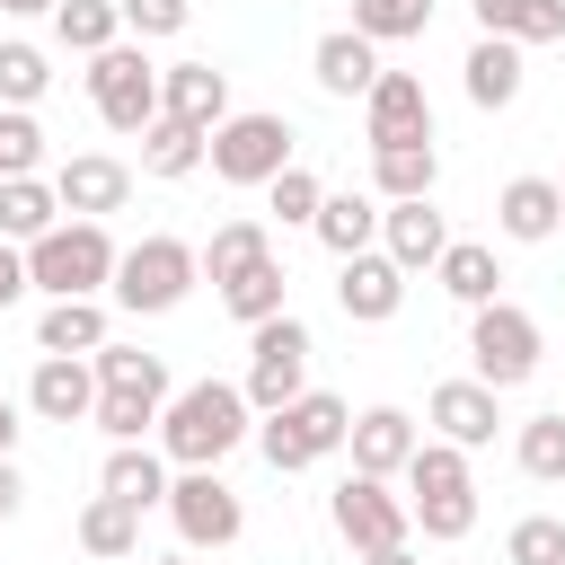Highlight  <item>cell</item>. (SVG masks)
I'll list each match as a JSON object with an SVG mask.
<instances>
[{"instance_id":"obj_1","label":"cell","mask_w":565,"mask_h":565,"mask_svg":"<svg viewBox=\"0 0 565 565\" xmlns=\"http://www.w3.org/2000/svg\"><path fill=\"white\" fill-rule=\"evenodd\" d=\"M247 433H256V406H247V388H230V380H194V388H177L168 415H159V450H168L177 468H221Z\"/></svg>"},{"instance_id":"obj_2","label":"cell","mask_w":565,"mask_h":565,"mask_svg":"<svg viewBox=\"0 0 565 565\" xmlns=\"http://www.w3.org/2000/svg\"><path fill=\"white\" fill-rule=\"evenodd\" d=\"M406 512H415V530L433 547H450V539L477 530V477H468L459 441H415V459H406Z\"/></svg>"},{"instance_id":"obj_3","label":"cell","mask_w":565,"mask_h":565,"mask_svg":"<svg viewBox=\"0 0 565 565\" xmlns=\"http://www.w3.org/2000/svg\"><path fill=\"white\" fill-rule=\"evenodd\" d=\"M115 256L124 247L106 238V221H53L26 247V282L53 300H97V291H115Z\"/></svg>"},{"instance_id":"obj_4","label":"cell","mask_w":565,"mask_h":565,"mask_svg":"<svg viewBox=\"0 0 565 565\" xmlns=\"http://www.w3.org/2000/svg\"><path fill=\"white\" fill-rule=\"evenodd\" d=\"M344 433H353V406H344V397H327V388H300L291 406H274V415L256 424V450H265V468H274V477H300V468L335 459V450H344Z\"/></svg>"},{"instance_id":"obj_5","label":"cell","mask_w":565,"mask_h":565,"mask_svg":"<svg viewBox=\"0 0 565 565\" xmlns=\"http://www.w3.org/2000/svg\"><path fill=\"white\" fill-rule=\"evenodd\" d=\"M203 282V247H185V238H132L124 256H115V300L132 309V318H168L185 291Z\"/></svg>"},{"instance_id":"obj_6","label":"cell","mask_w":565,"mask_h":565,"mask_svg":"<svg viewBox=\"0 0 565 565\" xmlns=\"http://www.w3.org/2000/svg\"><path fill=\"white\" fill-rule=\"evenodd\" d=\"M88 97H97L106 132H150L159 124V62L141 44H106V53H88Z\"/></svg>"},{"instance_id":"obj_7","label":"cell","mask_w":565,"mask_h":565,"mask_svg":"<svg viewBox=\"0 0 565 565\" xmlns=\"http://www.w3.org/2000/svg\"><path fill=\"white\" fill-rule=\"evenodd\" d=\"M212 177L221 185H274L282 168H291V124L282 115H265V106H247V115H230V124H212Z\"/></svg>"},{"instance_id":"obj_8","label":"cell","mask_w":565,"mask_h":565,"mask_svg":"<svg viewBox=\"0 0 565 565\" xmlns=\"http://www.w3.org/2000/svg\"><path fill=\"white\" fill-rule=\"evenodd\" d=\"M309 327L282 309V318H265V327H247V406L256 415H274V406H291L300 388H309Z\"/></svg>"},{"instance_id":"obj_9","label":"cell","mask_w":565,"mask_h":565,"mask_svg":"<svg viewBox=\"0 0 565 565\" xmlns=\"http://www.w3.org/2000/svg\"><path fill=\"white\" fill-rule=\"evenodd\" d=\"M468 362H477V380H486V388H521V380L539 371V318H530V309H512V300L468 309Z\"/></svg>"},{"instance_id":"obj_10","label":"cell","mask_w":565,"mask_h":565,"mask_svg":"<svg viewBox=\"0 0 565 565\" xmlns=\"http://www.w3.org/2000/svg\"><path fill=\"white\" fill-rule=\"evenodd\" d=\"M327 521H335V539H344L353 556L415 539V512H406V494H388V477H362V468H353V477L327 494Z\"/></svg>"},{"instance_id":"obj_11","label":"cell","mask_w":565,"mask_h":565,"mask_svg":"<svg viewBox=\"0 0 565 565\" xmlns=\"http://www.w3.org/2000/svg\"><path fill=\"white\" fill-rule=\"evenodd\" d=\"M168 521H177L185 547H230V539L247 530V503L221 486V468H177V486H168Z\"/></svg>"},{"instance_id":"obj_12","label":"cell","mask_w":565,"mask_h":565,"mask_svg":"<svg viewBox=\"0 0 565 565\" xmlns=\"http://www.w3.org/2000/svg\"><path fill=\"white\" fill-rule=\"evenodd\" d=\"M335 309H344L353 327H388V318L406 309V265H397L388 247L344 256V265H335Z\"/></svg>"},{"instance_id":"obj_13","label":"cell","mask_w":565,"mask_h":565,"mask_svg":"<svg viewBox=\"0 0 565 565\" xmlns=\"http://www.w3.org/2000/svg\"><path fill=\"white\" fill-rule=\"evenodd\" d=\"M362 132H371V150H380V141H433V97H424V79H415V71H380L371 97H362Z\"/></svg>"},{"instance_id":"obj_14","label":"cell","mask_w":565,"mask_h":565,"mask_svg":"<svg viewBox=\"0 0 565 565\" xmlns=\"http://www.w3.org/2000/svg\"><path fill=\"white\" fill-rule=\"evenodd\" d=\"M53 194H62V212H71V221H106V212H124V203H132V168H124V159H106V150H79V159H62V168H53Z\"/></svg>"},{"instance_id":"obj_15","label":"cell","mask_w":565,"mask_h":565,"mask_svg":"<svg viewBox=\"0 0 565 565\" xmlns=\"http://www.w3.org/2000/svg\"><path fill=\"white\" fill-rule=\"evenodd\" d=\"M26 406L44 424H88L97 415V362L88 353H44L35 380H26Z\"/></svg>"},{"instance_id":"obj_16","label":"cell","mask_w":565,"mask_h":565,"mask_svg":"<svg viewBox=\"0 0 565 565\" xmlns=\"http://www.w3.org/2000/svg\"><path fill=\"white\" fill-rule=\"evenodd\" d=\"M494 397H503V388H486V380H441V388L424 397V424H433L441 441H459V450H486L494 424H503Z\"/></svg>"},{"instance_id":"obj_17","label":"cell","mask_w":565,"mask_h":565,"mask_svg":"<svg viewBox=\"0 0 565 565\" xmlns=\"http://www.w3.org/2000/svg\"><path fill=\"white\" fill-rule=\"evenodd\" d=\"M415 415L406 406H362L353 415V433H344V450H353V468L362 477H406V459H415Z\"/></svg>"},{"instance_id":"obj_18","label":"cell","mask_w":565,"mask_h":565,"mask_svg":"<svg viewBox=\"0 0 565 565\" xmlns=\"http://www.w3.org/2000/svg\"><path fill=\"white\" fill-rule=\"evenodd\" d=\"M159 115H185V124H230L238 106H230V71H212V62H168L159 71Z\"/></svg>"},{"instance_id":"obj_19","label":"cell","mask_w":565,"mask_h":565,"mask_svg":"<svg viewBox=\"0 0 565 565\" xmlns=\"http://www.w3.org/2000/svg\"><path fill=\"white\" fill-rule=\"evenodd\" d=\"M494 230L521 238V247L556 238V230H565V194H556V177H512V185L494 194Z\"/></svg>"},{"instance_id":"obj_20","label":"cell","mask_w":565,"mask_h":565,"mask_svg":"<svg viewBox=\"0 0 565 565\" xmlns=\"http://www.w3.org/2000/svg\"><path fill=\"white\" fill-rule=\"evenodd\" d=\"M380 247H388L406 274H433V265H441V247H450V230H441L433 194H415V203H388V212H380Z\"/></svg>"},{"instance_id":"obj_21","label":"cell","mask_w":565,"mask_h":565,"mask_svg":"<svg viewBox=\"0 0 565 565\" xmlns=\"http://www.w3.org/2000/svg\"><path fill=\"white\" fill-rule=\"evenodd\" d=\"M309 71H318L327 97H371V79H380V44H371L362 26H335V35H318Z\"/></svg>"},{"instance_id":"obj_22","label":"cell","mask_w":565,"mask_h":565,"mask_svg":"<svg viewBox=\"0 0 565 565\" xmlns=\"http://www.w3.org/2000/svg\"><path fill=\"white\" fill-rule=\"evenodd\" d=\"M168 468H177L168 450H150V441H115V450H106V468H97V486H106V494H124L132 512H150V503H168V486H177Z\"/></svg>"},{"instance_id":"obj_23","label":"cell","mask_w":565,"mask_h":565,"mask_svg":"<svg viewBox=\"0 0 565 565\" xmlns=\"http://www.w3.org/2000/svg\"><path fill=\"white\" fill-rule=\"evenodd\" d=\"M441 185V150L433 141H380L371 150V194L380 203H415V194H433Z\"/></svg>"},{"instance_id":"obj_24","label":"cell","mask_w":565,"mask_h":565,"mask_svg":"<svg viewBox=\"0 0 565 565\" xmlns=\"http://www.w3.org/2000/svg\"><path fill=\"white\" fill-rule=\"evenodd\" d=\"M168 397L177 388H132V380H97V433L106 441H141V433H159V415H168Z\"/></svg>"},{"instance_id":"obj_25","label":"cell","mask_w":565,"mask_h":565,"mask_svg":"<svg viewBox=\"0 0 565 565\" xmlns=\"http://www.w3.org/2000/svg\"><path fill=\"white\" fill-rule=\"evenodd\" d=\"M459 71H468V106H486V115H503L521 97V44H503V35H477Z\"/></svg>"},{"instance_id":"obj_26","label":"cell","mask_w":565,"mask_h":565,"mask_svg":"<svg viewBox=\"0 0 565 565\" xmlns=\"http://www.w3.org/2000/svg\"><path fill=\"white\" fill-rule=\"evenodd\" d=\"M380 212H388V203H380V194H327V203H318V221H309V230H318V247H327V256H335V265H344V256H362V247H371V238H380Z\"/></svg>"},{"instance_id":"obj_27","label":"cell","mask_w":565,"mask_h":565,"mask_svg":"<svg viewBox=\"0 0 565 565\" xmlns=\"http://www.w3.org/2000/svg\"><path fill=\"white\" fill-rule=\"evenodd\" d=\"M79 547H88V556H106V565L141 556V512H132L124 494H106V486H97V494L79 503Z\"/></svg>"},{"instance_id":"obj_28","label":"cell","mask_w":565,"mask_h":565,"mask_svg":"<svg viewBox=\"0 0 565 565\" xmlns=\"http://www.w3.org/2000/svg\"><path fill=\"white\" fill-rule=\"evenodd\" d=\"M203 150H212V132H203V124L159 115V124L141 132V177H168V185H177V177H194V168H203Z\"/></svg>"},{"instance_id":"obj_29","label":"cell","mask_w":565,"mask_h":565,"mask_svg":"<svg viewBox=\"0 0 565 565\" xmlns=\"http://www.w3.org/2000/svg\"><path fill=\"white\" fill-rule=\"evenodd\" d=\"M477 35H503V44H556V35H565V0H477Z\"/></svg>"},{"instance_id":"obj_30","label":"cell","mask_w":565,"mask_h":565,"mask_svg":"<svg viewBox=\"0 0 565 565\" xmlns=\"http://www.w3.org/2000/svg\"><path fill=\"white\" fill-rule=\"evenodd\" d=\"M265 256H274L265 221H247V212H238V221H221V230L203 238V282L221 291V282H238V274H247V265H265Z\"/></svg>"},{"instance_id":"obj_31","label":"cell","mask_w":565,"mask_h":565,"mask_svg":"<svg viewBox=\"0 0 565 565\" xmlns=\"http://www.w3.org/2000/svg\"><path fill=\"white\" fill-rule=\"evenodd\" d=\"M433 274H441V291H450L459 309H486V300H503V291H494V282H503V265H494V247H477V238H450Z\"/></svg>"},{"instance_id":"obj_32","label":"cell","mask_w":565,"mask_h":565,"mask_svg":"<svg viewBox=\"0 0 565 565\" xmlns=\"http://www.w3.org/2000/svg\"><path fill=\"white\" fill-rule=\"evenodd\" d=\"M53 221H62V194H53L44 177H0V238L35 247V238H44Z\"/></svg>"},{"instance_id":"obj_33","label":"cell","mask_w":565,"mask_h":565,"mask_svg":"<svg viewBox=\"0 0 565 565\" xmlns=\"http://www.w3.org/2000/svg\"><path fill=\"white\" fill-rule=\"evenodd\" d=\"M106 344V309L97 300H53L35 318V353H97Z\"/></svg>"},{"instance_id":"obj_34","label":"cell","mask_w":565,"mask_h":565,"mask_svg":"<svg viewBox=\"0 0 565 565\" xmlns=\"http://www.w3.org/2000/svg\"><path fill=\"white\" fill-rule=\"evenodd\" d=\"M53 35H62V53H106V44H124V9L115 0H62Z\"/></svg>"},{"instance_id":"obj_35","label":"cell","mask_w":565,"mask_h":565,"mask_svg":"<svg viewBox=\"0 0 565 565\" xmlns=\"http://www.w3.org/2000/svg\"><path fill=\"white\" fill-rule=\"evenodd\" d=\"M282 282H291V274L265 256V265H247L238 282H221V309H230L238 327H265V318H282Z\"/></svg>"},{"instance_id":"obj_36","label":"cell","mask_w":565,"mask_h":565,"mask_svg":"<svg viewBox=\"0 0 565 565\" xmlns=\"http://www.w3.org/2000/svg\"><path fill=\"white\" fill-rule=\"evenodd\" d=\"M353 26H362L371 44H406V35L433 26V0H353Z\"/></svg>"},{"instance_id":"obj_37","label":"cell","mask_w":565,"mask_h":565,"mask_svg":"<svg viewBox=\"0 0 565 565\" xmlns=\"http://www.w3.org/2000/svg\"><path fill=\"white\" fill-rule=\"evenodd\" d=\"M512 450H521V477H539V486H556V477H565V415H530Z\"/></svg>"},{"instance_id":"obj_38","label":"cell","mask_w":565,"mask_h":565,"mask_svg":"<svg viewBox=\"0 0 565 565\" xmlns=\"http://www.w3.org/2000/svg\"><path fill=\"white\" fill-rule=\"evenodd\" d=\"M0 168H9V177H35V168H44V124H35V106H0Z\"/></svg>"},{"instance_id":"obj_39","label":"cell","mask_w":565,"mask_h":565,"mask_svg":"<svg viewBox=\"0 0 565 565\" xmlns=\"http://www.w3.org/2000/svg\"><path fill=\"white\" fill-rule=\"evenodd\" d=\"M53 88V62L35 44H0V106H35Z\"/></svg>"},{"instance_id":"obj_40","label":"cell","mask_w":565,"mask_h":565,"mask_svg":"<svg viewBox=\"0 0 565 565\" xmlns=\"http://www.w3.org/2000/svg\"><path fill=\"white\" fill-rule=\"evenodd\" d=\"M503 556H512V565H565V521H556V512H530V521H512Z\"/></svg>"},{"instance_id":"obj_41","label":"cell","mask_w":565,"mask_h":565,"mask_svg":"<svg viewBox=\"0 0 565 565\" xmlns=\"http://www.w3.org/2000/svg\"><path fill=\"white\" fill-rule=\"evenodd\" d=\"M265 203H274V221H300V230H309V221H318V203H327V185H318V177L291 159V168L265 185Z\"/></svg>"},{"instance_id":"obj_42","label":"cell","mask_w":565,"mask_h":565,"mask_svg":"<svg viewBox=\"0 0 565 565\" xmlns=\"http://www.w3.org/2000/svg\"><path fill=\"white\" fill-rule=\"evenodd\" d=\"M88 362H97V380H132V388H168V362H159V353H141V344H115V335H106V344H97Z\"/></svg>"},{"instance_id":"obj_43","label":"cell","mask_w":565,"mask_h":565,"mask_svg":"<svg viewBox=\"0 0 565 565\" xmlns=\"http://www.w3.org/2000/svg\"><path fill=\"white\" fill-rule=\"evenodd\" d=\"M124 9V26L150 44V35H185V18H194V0H115Z\"/></svg>"},{"instance_id":"obj_44","label":"cell","mask_w":565,"mask_h":565,"mask_svg":"<svg viewBox=\"0 0 565 565\" xmlns=\"http://www.w3.org/2000/svg\"><path fill=\"white\" fill-rule=\"evenodd\" d=\"M18 291H35V282H26V247H18V238H0V309H9Z\"/></svg>"},{"instance_id":"obj_45","label":"cell","mask_w":565,"mask_h":565,"mask_svg":"<svg viewBox=\"0 0 565 565\" xmlns=\"http://www.w3.org/2000/svg\"><path fill=\"white\" fill-rule=\"evenodd\" d=\"M18 503H26V477H18V459H0V521H18Z\"/></svg>"},{"instance_id":"obj_46","label":"cell","mask_w":565,"mask_h":565,"mask_svg":"<svg viewBox=\"0 0 565 565\" xmlns=\"http://www.w3.org/2000/svg\"><path fill=\"white\" fill-rule=\"evenodd\" d=\"M362 565H415V547H406V539H397V547H371V556H362Z\"/></svg>"},{"instance_id":"obj_47","label":"cell","mask_w":565,"mask_h":565,"mask_svg":"<svg viewBox=\"0 0 565 565\" xmlns=\"http://www.w3.org/2000/svg\"><path fill=\"white\" fill-rule=\"evenodd\" d=\"M0 9H9V18H53L62 0H0Z\"/></svg>"},{"instance_id":"obj_48","label":"cell","mask_w":565,"mask_h":565,"mask_svg":"<svg viewBox=\"0 0 565 565\" xmlns=\"http://www.w3.org/2000/svg\"><path fill=\"white\" fill-rule=\"evenodd\" d=\"M9 450H18V406L0 397V459H9Z\"/></svg>"},{"instance_id":"obj_49","label":"cell","mask_w":565,"mask_h":565,"mask_svg":"<svg viewBox=\"0 0 565 565\" xmlns=\"http://www.w3.org/2000/svg\"><path fill=\"white\" fill-rule=\"evenodd\" d=\"M141 565H194V547H177V556H141Z\"/></svg>"},{"instance_id":"obj_50","label":"cell","mask_w":565,"mask_h":565,"mask_svg":"<svg viewBox=\"0 0 565 565\" xmlns=\"http://www.w3.org/2000/svg\"><path fill=\"white\" fill-rule=\"evenodd\" d=\"M556 194H565V177H556Z\"/></svg>"},{"instance_id":"obj_51","label":"cell","mask_w":565,"mask_h":565,"mask_svg":"<svg viewBox=\"0 0 565 565\" xmlns=\"http://www.w3.org/2000/svg\"><path fill=\"white\" fill-rule=\"evenodd\" d=\"M0 177H9V168H0Z\"/></svg>"}]
</instances>
